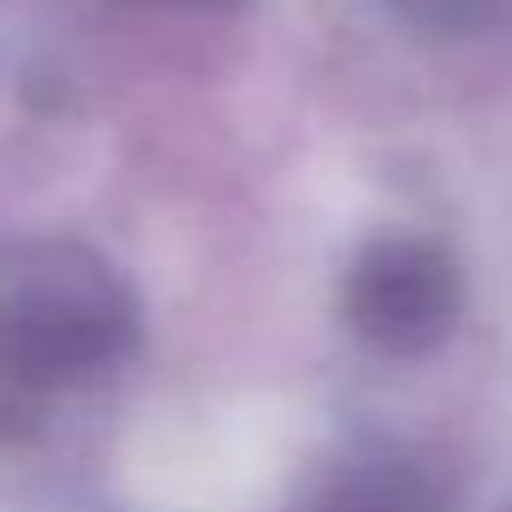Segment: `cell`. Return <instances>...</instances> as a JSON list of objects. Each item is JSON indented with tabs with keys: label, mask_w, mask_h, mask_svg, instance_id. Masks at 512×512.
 I'll list each match as a JSON object with an SVG mask.
<instances>
[{
	"label": "cell",
	"mask_w": 512,
	"mask_h": 512,
	"mask_svg": "<svg viewBox=\"0 0 512 512\" xmlns=\"http://www.w3.org/2000/svg\"><path fill=\"white\" fill-rule=\"evenodd\" d=\"M187 7H235V0H187Z\"/></svg>",
	"instance_id": "cell-5"
},
{
	"label": "cell",
	"mask_w": 512,
	"mask_h": 512,
	"mask_svg": "<svg viewBox=\"0 0 512 512\" xmlns=\"http://www.w3.org/2000/svg\"><path fill=\"white\" fill-rule=\"evenodd\" d=\"M398 7H404L410 19L434 25V31H476V25L500 19L506 0H398Z\"/></svg>",
	"instance_id": "cell-4"
},
{
	"label": "cell",
	"mask_w": 512,
	"mask_h": 512,
	"mask_svg": "<svg viewBox=\"0 0 512 512\" xmlns=\"http://www.w3.org/2000/svg\"><path fill=\"white\" fill-rule=\"evenodd\" d=\"M139 338L133 290L79 241L0 260V434H31L49 392L115 368Z\"/></svg>",
	"instance_id": "cell-1"
},
{
	"label": "cell",
	"mask_w": 512,
	"mask_h": 512,
	"mask_svg": "<svg viewBox=\"0 0 512 512\" xmlns=\"http://www.w3.org/2000/svg\"><path fill=\"white\" fill-rule=\"evenodd\" d=\"M296 512H440L434 482L398 452H362L338 464Z\"/></svg>",
	"instance_id": "cell-3"
},
{
	"label": "cell",
	"mask_w": 512,
	"mask_h": 512,
	"mask_svg": "<svg viewBox=\"0 0 512 512\" xmlns=\"http://www.w3.org/2000/svg\"><path fill=\"white\" fill-rule=\"evenodd\" d=\"M464 308L458 266L440 241L380 235L356 253L344 278V320L380 356H428L452 338Z\"/></svg>",
	"instance_id": "cell-2"
}]
</instances>
